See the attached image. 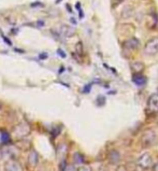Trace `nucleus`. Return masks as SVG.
Wrapping results in <instances>:
<instances>
[{"label":"nucleus","instance_id":"nucleus-1","mask_svg":"<svg viewBox=\"0 0 158 171\" xmlns=\"http://www.w3.org/2000/svg\"><path fill=\"white\" fill-rule=\"evenodd\" d=\"M157 142V135L153 129H146L140 138V145L143 149H150Z\"/></svg>","mask_w":158,"mask_h":171},{"label":"nucleus","instance_id":"nucleus-2","mask_svg":"<svg viewBox=\"0 0 158 171\" xmlns=\"http://www.w3.org/2000/svg\"><path fill=\"white\" fill-rule=\"evenodd\" d=\"M30 131H31V128L28 123H21V124L16 125L12 130L14 137L17 139H23V138L27 137L30 134Z\"/></svg>","mask_w":158,"mask_h":171},{"label":"nucleus","instance_id":"nucleus-3","mask_svg":"<svg viewBox=\"0 0 158 171\" xmlns=\"http://www.w3.org/2000/svg\"><path fill=\"white\" fill-rule=\"evenodd\" d=\"M158 53V37H153L144 45V54L147 56H154Z\"/></svg>","mask_w":158,"mask_h":171},{"label":"nucleus","instance_id":"nucleus-4","mask_svg":"<svg viewBox=\"0 0 158 171\" xmlns=\"http://www.w3.org/2000/svg\"><path fill=\"white\" fill-rule=\"evenodd\" d=\"M137 165L141 168L142 170H149L153 167V158L149 153H143V154L138 158Z\"/></svg>","mask_w":158,"mask_h":171},{"label":"nucleus","instance_id":"nucleus-5","mask_svg":"<svg viewBox=\"0 0 158 171\" xmlns=\"http://www.w3.org/2000/svg\"><path fill=\"white\" fill-rule=\"evenodd\" d=\"M4 171H24V168L21 163L16 159H9L4 163Z\"/></svg>","mask_w":158,"mask_h":171},{"label":"nucleus","instance_id":"nucleus-6","mask_svg":"<svg viewBox=\"0 0 158 171\" xmlns=\"http://www.w3.org/2000/svg\"><path fill=\"white\" fill-rule=\"evenodd\" d=\"M15 155V151L12 147H3L0 149V160H9L12 159Z\"/></svg>","mask_w":158,"mask_h":171},{"label":"nucleus","instance_id":"nucleus-7","mask_svg":"<svg viewBox=\"0 0 158 171\" xmlns=\"http://www.w3.org/2000/svg\"><path fill=\"white\" fill-rule=\"evenodd\" d=\"M147 109L150 112H158V94H153L147 100Z\"/></svg>","mask_w":158,"mask_h":171},{"label":"nucleus","instance_id":"nucleus-8","mask_svg":"<svg viewBox=\"0 0 158 171\" xmlns=\"http://www.w3.org/2000/svg\"><path fill=\"white\" fill-rule=\"evenodd\" d=\"M38 162H39V155L34 150H30L28 153V156H27V164H28L29 167L34 168L38 165Z\"/></svg>","mask_w":158,"mask_h":171},{"label":"nucleus","instance_id":"nucleus-9","mask_svg":"<svg viewBox=\"0 0 158 171\" xmlns=\"http://www.w3.org/2000/svg\"><path fill=\"white\" fill-rule=\"evenodd\" d=\"M125 47L127 50H130V51H135V50L139 49L140 46V41L137 39V38H130L129 40H127L125 42Z\"/></svg>","mask_w":158,"mask_h":171},{"label":"nucleus","instance_id":"nucleus-10","mask_svg":"<svg viewBox=\"0 0 158 171\" xmlns=\"http://www.w3.org/2000/svg\"><path fill=\"white\" fill-rule=\"evenodd\" d=\"M108 160L111 165H117L120 160V154L117 150H111L109 153V157Z\"/></svg>","mask_w":158,"mask_h":171},{"label":"nucleus","instance_id":"nucleus-11","mask_svg":"<svg viewBox=\"0 0 158 171\" xmlns=\"http://www.w3.org/2000/svg\"><path fill=\"white\" fill-rule=\"evenodd\" d=\"M59 31H60V35H61V36H64L66 38L72 37L75 34V29L73 27L69 26V25H61Z\"/></svg>","mask_w":158,"mask_h":171},{"label":"nucleus","instance_id":"nucleus-12","mask_svg":"<svg viewBox=\"0 0 158 171\" xmlns=\"http://www.w3.org/2000/svg\"><path fill=\"white\" fill-rule=\"evenodd\" d=\"M67 152H68V147L66 143H60L57 147V151H56V154H57V157L59 158L60 160H65V157L67 155Z\"/></svg>","mask_w":158,"mask_h":171},{"label":"nucleus","instance_id":"nucleus-13","mask_svg":"<svg viewBox=\"0 0 158 171\" xmlns=\"http://www.w3.org/2000/svg\"><path fill=\"white\" fill-rule=\"evenodd\" d=\"M130 67H131L132 71H134L135 74L141 73L143 70H144V65H143L141 61H134V62H132V64L130 65Z\"/></svg>","mask_w":158,"mask_h":171},{"label":"nucleus","instance_id":"nucleus-14","mask_svg":"<svg viewBox=\"0 0 158 171\" xmlns=\"http://www.w3.org/2000/svg\"><path fill=\"white\" fill-rule=\"evenodd\" d=\"M132 81H134V84H137V85H139V86H141V85L145 84V77H143L141 73L134 74V77H132Z\"/></svg>","mask_w":158,"mask_h":171},{"label":"nucleus","instance_id":"nucleus-15","mask_svg":"<svg viewBox=\"0 0 158 171\" xmlns=\"http://www.w3.org/2000/svg\"><path fill=\"white\" fill-rule=\"evenodd\" d=\"M158 24V17L156 14L154 15H150L149 16V21H147V25H149L150 28H155Z\"/></svg>","mask_w":158,"mask_h":171},{"label":"nucleus","instance_id":"nucleus-16","mask_svg":"<svg viewBox=\"0 0 158 171\" xmlns=\"http://www.w3.org/2000/svg\"><path fill=\"white\" fill-rule=\"evenodd\" d=\"M132 14H134V9L131 7H126L122 12V16L124 19H128V17L132 16Z\"/></svg>","mask_w":158,"mask_h":171},{"label":"nucleus","instance_id":"nucleus-17","mask_svg":"<svg viewBox=\"0 0 158 171\" xmlns=\"http://www.w3.org/2000/svg\"><path fill=\"white\" fill-rule=\"evenodd\" d=\"M73 162H74V164H76V165H81V164H83V162H84V157H83V155L80 154V153H74Z\"/></svg>","mask_w":158,"mask_h":171},{"label":"nucleus","instance_id":"nucleus-18","mask_svg":"<svg viewBox=\"0 0 158 171\" xmlns=\"http://www.w3.org/2000/svg\"><path fill=\"white\" fill-rule=\"evenodd\" d=\"M0 137H1V142L4 143V144L10 141V135L6 131H2L1 135H0Z\"/></svg>","mask_w":158,"mask_h":171},{"label":"nucleus","instance_id":"nucleus-19","mask_svg":"<svg viewBox=\"0 0 158 171\" xmlns=\"http://www.w3.org/2000/svg\"><path fill=\"white\" fill-rule=\"evenodd\" d=\"M77 171H92V168L88 165H82L81 167L77 169Z\"/></svg>","mask_w":158,"mask_h":171},{"label":"nucleus","instance_id":"nucleus-20","mask_svg":"<svg viewBox=\"0 0 158 171\" xmlns=\"http://www.w3.org/2000/svg\"><path fill=\"white\" fill-rule=\"evenodd\" d=\"M76 52L79 53V54H82L83 53V46L81 42H79V43L76 44Z\"/></svg>","mask_w":158,"mask_h":171},{"label":"nucleus","instance_id":"nucleus-21","mask_svg":"<svg viewBox=\"0 0 158 171\" xmlns=\"http://www.w3.org/2000/svg\"><path fill=\"white\" fill-rule=\"evenodd\" d=\"M122 1H123V0H113V7L118 6V4H119Z\"/></svg>","mask_w":158,"mask_h":171},{"label":"nucleus","instance_id":"nucleus-22","mask_svg":"<svg viewBox=\"0 0 158 171\" xmlns=\"http://www.w3.org/2000/svg\"><path fill=\"white\" fill-rule=\"evenodd\" d=\"M116 171H127V169L124 167V166H119V167L117 168V170H116Z\"/></svg>","mask_w":158,"mask_h":171},{"label":"nucleus","instance_id":"nucleus-23","mask_svg":"<svg viewBox=\"0 0 158 171\" xmlns=\"http://www.w3.org/2000/svg\"><path fill=\"white\" fill-rule=\"evenodd\" d=\"M153 171H158V163L153 166Z\"/></svg>","mask_w":158,"mask_h":171},{"label":"nucleus","instance_id":"nucleus-24","mask_svg":"<svg viewBox=\"0 0 158 171\" xmlns=\"http://www.w3.org/2000/svg\"><path fill=\"white\" fill-rule=\"evenodd\" d=\"M58 53L60 54V56H62V57L66 56V55H65V53H64V52H61V51H60V50H58Z\"/></svg>","mask_w":158,"mask_h":171},{"label":"nucleus","instance_id":"nucleus-25","mask_svg":"<svg viewBox=\"0 0 158 171\" xmlns=\"http://www.w3.org/2000/svg\"><path fill=\"white\" fill-rule=\"evenodd\" d=\"M100 171H104V170H100Z\"/></svg>","mask_w":158,"mask_h":171}]
</instances>
